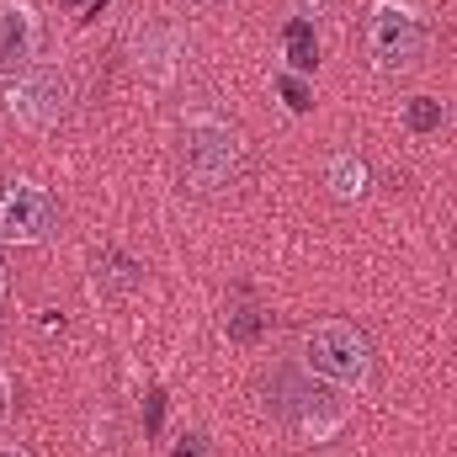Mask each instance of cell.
Listing matches in <instances>:
<instances>
[{
    "mask_svg": "<svg viewBox=\"0 0 457 457\" xmlns=\"http://www.w3.org/2000/svg\"><path fill=\"white\" fill-rule=\"evenodd\" d=\"M0 457H21V453H11V447H0Z\"/></svg>",
    "mask_w": 457,
    "mask_h": 457,
    "instance_id": "obj_15",
    "label": "cell"
},
{
    "mask_svg": "<svg viewBox=\"0 0 457 457\" xmlns=\"http://www.w3.org/2000/svg\"><path fill=\"white\" fill-rule=\"evenodd\" d=\"M404 122H410V133H436V128H442V102L415 96V102L404 107Z\"/></svg>",
    "mask_w": 457,
    "mask_h": 457,
    "instance_id": "obj_10",
    "label": "cell"
},
{
    "mask_svg": "<svg viewBox=\"0 0 457 457\" xmlns=\"http://www.w3.org/2000/svg\"><path fill=\"white\" fill-rule=\"evenodd\" d=\"M420 43H426V27H420V16L410 5H399V0L372 5V59H378L383 75L410 70L420 59Z\"/></svg>",
    "mask_w": 457,
    "mask_h": 457,
    "instance_id": "obj_3",
    "label": "cell"
},
{
    "mask_svg": "<svg viewBox=\"0 0 457 457\" xmlns=\"http://www.w3.org/2000/svg\"><path fill=\"white\" fill-rule=\"evenodd\" d=\"M54 234V197L32 181H16L0 192V239L11 245H37Z\"/></svg>",
    "mask_w": 457,
    "mask_h": 457,
    "instance_id": "obj_4",
    "label": "cell"
},
{
    "mask_svg": "<svg viewBox=\"0 0 457 457\" xmlns=\"http://www.w3.org/2000/svg\"><path fill=\"white\" fill-rule=\"evenodd\" d=\"M11 112L21 122H32V128H54L70 112V80L59 70H27L21 86L11 91Z\"/></svg>",
    "mask_w": 457,
    "mask_h": 457,
    "instance_id": "obj_5",
    "label": "cell"
},
{
    "mask_svg": "<svg viewBox=\"0 0 457 457\" xmlns=\"http://www.w3.org/2000/svg\"><path fill=\"white\" fill-rule=\"evenodd\" d=\"M96 282L102 287H117V293H133V287H144V266L128 261L122 250H102L96 255Z\"/></svg>",
    "mask_w": 457,
    "mask_h": 457,
    "instance_id": "obj_7",
    "label": "cell"
},
{
    "mask_svg": "<svg viewBox=\"0 0 457 457\" xmlns=\"http://www.w3.org/2000/svg\"><path fill=\"white\" fill-rule=\"evenodd\" d=\"M187 181L197 192H219L234 181L239 170V138L228 133L224 122H192L187 128Z\"/></svg>",
    "mask_w": 457,
    "mask_h": 457,
    "instance_id": "obj_2",
    "label": "cell"
},
{
    "mask_svg": "<svg viewBox=\"0 0 457 457\" xmlns=\"http://www.w3.org/2000/svg\"><path fill=\"white\" fill-rule=\"evenodd\" d=\"M70 5H80V0H70Z\"/></svg>",
    "mask_w": 457,
    "mask_h": 457,
    "instance_id": "obj_16",
    "label": "cell"
},
{
    "mask_svg": "<svg viewBox=\"0 0 457 457\" xmlns=\"http://www.w3.org/2000/svg\"><path fill=\"white\" fill-rule=\"evenodd\" d=\"M330 187H336L341 197H351V192H361V187H367V165H361L356 154H341V160L330 165Z\"/></svg>",
    "mask_w": 457,
    "mask_h": 457,
    "instance_id": "obj_9",
    "label": "cell"
},
{
    "mask_svg": "<svg viewBox=\"0 0 457 457\" xmlns=\"http://www.w3.org/2000/svg\"><path fill=\"white\" fill-rule=\"evenodd\" d=\"M303 351H309V367H314L320 378L341 383V388H361L367 372H372V345H367V336H361L356 325H345V320L314 325L309 341H303Z\"/></svg>",
    "mask_w": 457,
    "mask_h": 457,
    "instance_id": "obj_1",
    "label": "cell"
},
{
    "mask_svg": "<svg viewBox=\"0 0 457 457\" xmlns=\"http://www.w3.org/2000/svg\"><path fill=\"white\" fill-rule=\"evenodd\" d=\"M261 330H266V320H261V314H255V309H234V314H228V336H234V341H255V336H261Z\"/></svg>",
    "mask_w": 457,
    "mask_h": 457,
    "instance_id": "obj_11",
    "label": "cell"
},
{
    "mask_svg": "<svg viewBox=\"0 0 457 457\" xmlns=\"http://www.w3.org/2000/svg\"><path fill=\"white\" fill-rule=\"evenodd\" d=\"M282 96H287V107H293V112H309V91H303L293 75H282Z\"/></svg>",
    "mask_w": 457,
    "mask_h": 457,
    "instance_id": "obj_12",
    "label": "cell"
},
{
    "mask_svg": "<svg viewBox=\"0 0 457 457\" xmlns=\"http://www.w3.org/2000/svg\"><path fill=\"white\" fill-rule=\"evenodd\" d=\"M176 457H208V447H203V442H197V436H187V442H181V447H176Z\"/></svg>",
    "mask_w": 457,
    "mask_h": 457,
    "instance_id": "obj_14",
    "label": "cell"
},
{
    "mask_svg": "<svg viewBox=\"0 0 457 457\" xmlns=\"http://www.w3.org/2000/svg\"><path fill=\"white\" fill-rule=\"evenodd\" d=\"M32 48H37V27L27 5H5L0 11V75H27L32 70Z\"/></svg>",
    "mask_w": 457,
    "mask_h": 457,
    "instance_id": "obj_6",
    "label": "cell"
},
{
    "mask_svg": "<svg viewBox=\"0 0 457 457\" xmlns=\"http://www.w3.org/2000/svg\"><path fill=\"white\" fill-rule=\"evenodd\" d=\"M282 37H287V59H293V70H314V64H320V37H314V27H309L303 16H293Z\"/></svg>",
    "mask_w": 457,
    "mask_h": 457,
    "instance_id": "obj_8",
    "label": "cell"
},
{
    "mask_svg": "<svg viewBox=\"0 0 457 457\" xmlns=\"http://www.w3.org/2000/svg\"><path fill=\"white\" fill-rule=\"evenodd\" d=\"M165 420V394H149V431H160Z\"/></svg>",
    "mask_w": 457,
    "mask_h": 457,
    "instance_id": "obj_13",
    "label": "cell"
}]
</instances>
